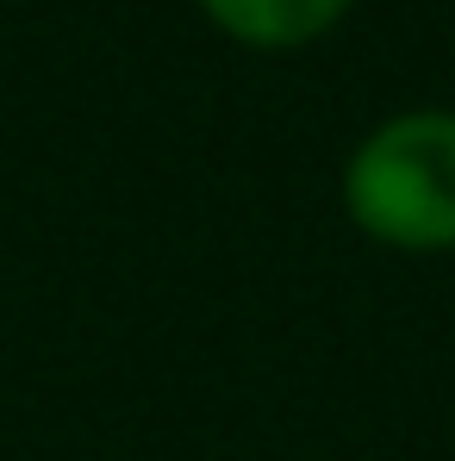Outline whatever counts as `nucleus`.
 Returning a JSON list of instances; mask_svg holds the SVG:
<instances>
[{"instance_id": "nucleus-2", "label": "nucleus", "mask_w": 455, "mask_h": 461, "mask_svg": "<svg viewBox=\"0 0 455 461\" xmlns=\"http://www.w3.org/2000/svg\"><path fill=\"white\" fill-rule=\"evenodd\" d=\"M356 0H200V13L243 50H300L318 44Z\"/></svg>"}, {"instance_id": "nucleus-1", "label": "nucleus", "mask_w": 455, "mask_h": 461, "mask_svg": "<svg viewBox=\"0 0 455 461\" xmlns=\"http://www.w3.org/2000/svg\"><path fill=\"white\" fill-rule=\"evenodd\" d=\"M343 212L387 249H455V113H393L343 162Z\"/></svg>"}]
</instances>
